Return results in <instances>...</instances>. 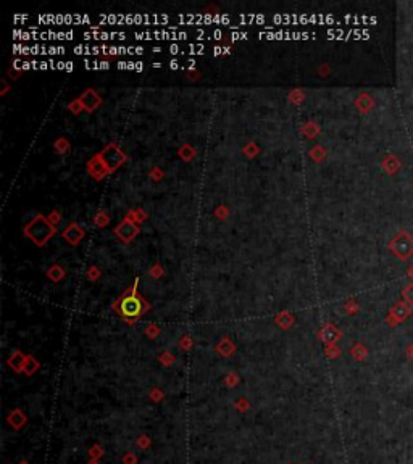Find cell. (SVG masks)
<instances>
[{
    "label": "cell",
    "instance_id": "6da1fadb",
    "mask_svg": "<svg viewBox=\"0 0 413 464\" xmlns=\"http://www.w3.org/2000/svg\"><path fill=\"white\" fill-rule=\"evenodd\" d=\"M134 37L137 40H152V39H158V40H186L187 39V32H181V31H147V32H134Z\"/></svg>",
    "mask_w": 413,
    "mask_h": 464
},
{
    "label": "cell",
    "instance_id": "5b68a950",
    "mask_svg": "<svg viewBox=\"0 0 413 464\" xmlns=\"http://www.w3.org/2000/svg\"><path fill=\"white\" fill-rule=\"evenodd\" d=\"M231 39H233V40L247 39V32H237V31H233V34H231Z\"/></svg>",
    "mask_w": 413,
    "mask_h": 464
},
{
    "label": "cell",
    "instance_id": "52a82bcc",
    "mask_svg": "<svg viewBox=\"0 0 413 464\" xmlns=\"http://www.w3.org/2000/svg\"><path fill=\"white\" fill-rule=\"evenodd\" d=\"M223 50H228V49H221V47H215V49H213V54H215V55H219V54H221V52H223Z\"/></svg>",
    "mask_w": 413,
    "mask_h": 464
},
{
    "label": "cell",
    "instance_id": "3957f363",
    "mask_svg": "<svg viewBox=\"0 0 413 464\" xmlns=\"http://www.w3.org/2000/svg\"><path fill=\"white\" fill-rule=\"evenodd\" d=\"M83 36H84V39H87V40H91V39H95V40H111V39L125 40V39H126V34H125V32H107V31H103V32H97V31H94V32H84Z\"/></svg>",
    "mask_w": 413,
    "mask_h": 464
},
{
    "label": "cell",
    "instance_id": "277c9868",
    "mask_svg": "<svg viewBox=\"0 0 413 464\" xmlns=\"http://www.w3.org/2000/svg\"><path fill=\"white\" fill-rule=\"evenodd\" d=\"M121 310L126 316H137V314L140 313V302L136 299V297H128V299L123 300Z\"/></svg>",
    "mask_w": 413,
    "mask_h": 464
},
{
    "label": "cell",
    "instance_id": "8992f818",
    "mask_svg": "<svg viewBox=\"0 0 413 464\" xmlns=\"http://www.w3.org/2000/svg\"><path fill=\"white\" fill-rule=\"evenodd\" d=\"M179 66V61L178 60H173L171 63H170V68H173V69H176Z\"/></svg>",
    "mask_w": 413,
    "mask_h": 464
},
{
    "label": "cell",
    "instance_id": "ba28073f",
    "mask_svg": "<svg viewBox=\"0 0 413 464\" xmlns=\"http://www.w3.org/2000/svg\"><path fill=\"white\" fill-rule=\"evenodd\" d=\"M408 293H410L408 300H411V302H413V287H411V288H408Z\"/></svg>",
    "mask_w": 413,
    "mask_h": 464
},
{
    "label": "cell",
    "instance_id": "7a4b0ae2",
    "mask_svg": "<svg viewBox=\"0 0 413 464\" xmlns=\"http://www.w3.org/2000/svg\"><path fill=\"white\" fill-rule=\"evenodd\" d=\"M261 39H304L310 37L309 32H289V31H271V32H260Z\"/></svg>",
    "mask_w": 413,
    "mask_h": 464
}]
</instances>
